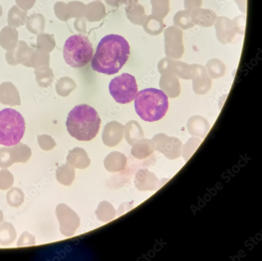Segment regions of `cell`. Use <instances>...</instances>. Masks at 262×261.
<instances>
[{
  "instance_id": "cell-18",
  "label": "cell",
  "mask_w": 262,
  "mask_h": 261,
  "mask_svg": "<svg viewBox=\"0 0 262 261\" xmlns=\"http://www.w3.org/2000/svg\"><path fill=\"white\" fill-rule=\"evenodd\" d=\"M27 28L32 34H38L43 31L45 27V19L40 14H32L28 16Z\"/></svg>"
},
{
  "instance_id": "cell-21",
  "label": "cell",
  "mask_w": 262,
  "mask_h": 261,
  "mask_svg": "<svg viewBox=\"0 0 262 261\" xmlns=\"http://www.w3.org/2000/svg\"><path fill=\"white\" fill-rule=\"evenodd\" d=\"M240 11L243 13L247 12V0H234Z\"/></svg>"
},
{
  "instance_id": "cell-20",
  "label": "cell",
  "mask_w": 262,
  "mask_h": 261,
  "mask_svg": "<svg viewBox=\"0 0 262 261\" xmlns=\"http://www.w3.org/2000/svg\"><path fill=\"white\" fill-rule=\"evenodd\" d=\"M202 5L203 0H185L184 5L185 10L191 12L201 8Z\"/></svg>"
},
{
  "instance_id": "cell-13",
  "label": "cell",
  "mask_w": 262,
  "mask_h": 261,
  "mask_svg": "<svg viewBox=\"0 0 262 261\" xmlns=\"http://www.w3.org/2000/svg\"><path fill=\"white\" fill-rule=\"evenodd\" d=\"M28 16L27 12L20 9L17 6H14L8 12V25L15 28L24 26L27 24Z\"/></svg>"
},
{
  "instance_id": "cell-11",
  "label": "cell",
  "mask_w": 262,
  "mask_h": 261,
  "mask_svg": "<svg viewBox=\"0 0 262 261\" xmlns=\"http://www.w3.org/2000/svg\"><path fill=\"white\" fill-rule=\"evenodd\" d=\"M191 17L194 25L203 28L214 26L217 18L216 13L211 10L198 8L190 12Z\"/></svg>"
},
{
  "instance_id": "cell-17",
  "label": "cell",
  "mask_w": 262,
  "mask_h": 261,
  "mask_svg": "<svg viewBox=\"0 0 262 261\" xmlns=\"http://www.w3.org/2000/svg\"><path fill=\"white\" fill-rule=\"evenodd\" d=\"M154 174L146 170H140L136 176L135 184L136 187L140 191L151 190L152 186L150 183H154L151 181L155 179V176L152 175Z\"/></svg>"
},
{
  "instance_id": "cell-9",
  "label": "cell",
  "mask_w": 262,
  "mask_h": 261,
  "mask_svg": "<svg viewBox=\"0 0 262 261\" xmlns=\"http://www.w3.org/2000/svg\"><path fill=\"white\" fill-rule=\"evenodd\" d=\"M214 26L217 39L223 42L230 41L239 34L233 19L226 16L217 17Z\"/></svg>"
},
{
  "instance_id": "cell-2",
  "label": "cell",
  "mask_w": 262,
  "mask_h": 261,
  "mask_svg": "<svg viewBox=\"0 0 262 261\" xmlns=\"http://www.w3.org/2000/svg\"><path fill=\"white\" fill-rule=\"evenodd\" d=\"M101 119L95 109L83 104L76 105L69 113L66 126L70 135L79 141L89 142L98 135Z\"/></svg>"
},
{
  "instance_id": "cell-3",
  "label": "cell",
  "mask_w": 262,
  "mask_h": 261,
  "mask_svg": "<svg viewBox=\"0 0 262 261\" xmlns=\"http://www.w3.org/2000/svg\"><path fill=\"white\" fill-rule=\"evenodd\" d=\"M169 107L168 98L162 90L146 89L139 92L135 98V108L144 121L155 122L162 119Z\"/></svg>"
},
{
  "instance_id": "cell-4",
  "label": "cell",
  "mask_w": 262,
  "mask_h": 261,
  "mask_svg": "<svg viewBox=\"0 0 262 261\" xmlns=\"http://www.w3.org/2000/svg\"><path fill=\"white\" fill-rule=\"evenodd\" d=\"M26 123L23 116L11 108L0 111V145L11 147L23 138Z\"/></svg>"
},
{
  "instance_id": "cell-7",
  "label": "cell",
  "mask_w": 262,
  "mask_h": 261,
  "mask_svg": "<svg viewBox=\"0 0 262 261\" xmlns=\"http://www.w3.org/2000/svg\"><path fill=\"white\" fill-rule=\"evenodd\" d=\"M60 230L66 236L74 235L80 225V217L69 206L60 204L56 208Z\"/></svg>"
},
{
  "instance_id": "cell-6",
  "label": "cell",
  "mask_w": 262,
  "mask_h": 261,
  "mask_svg": "<svg viewBox=\"0 0 262 261\" xmlns=\"http://www.w3.org/2000/svg\"><path fill=\"white\" fill-rule=\"evenodd\" d=\"M108 90L117 103L129 104L135 99L138 93L136 78L133 75L123 73L111 81Z\"/></svg>"
},
{
  "instance_id": "cell-19",
  "label": "cell",
  "mask_w": 262,
  "mask_h": 261,
  "mask_svg": "<svg viewBox=\"0 0 262 261\" xmlns=\"http://www.w3.org/2000/svg\"><path fill=\"white\" fill-rule=\"evenodd\" d=\"M36 0H15L17 6L25 11L28 12L34 6Z\"/></svg>"
},
{
  "instance_id": "cell-16",
  "label": "cell",
  "mask_w": 262,
  "mask_h": 261,
  "mask_svg": "<svg viewBox=\"0 0 262 261\" xmlns=\"http://www.w3.org/2000/svg\"><path fill=\"white\" fill-rule=\"evenodd\" d=\"M190 11L184 10L178 11L173 18V26L182 30H187L195 26L190 14Z\"/></svg>"
},
{
  "instance_id": "cell-15",
  "label": "cell",
  "mask_w": 262,
  "mask_h": 261,
  "mask_svg": "<svg viewBox=\"0 0 262 261\" xmlns=\"http://www.w3.org/2000/svg\"><path fill=\"white\" fill-rule=\"evenodd\" d=\"M56 177L61 184L70 186L75 178V171L73 166L69 164L61 166L57 170Z\"/></svg>"
},
{
  "instance_id": "cell-1",
  "label": "cell",
  "mask_w": 262,
  "mask_h": 261,
  "mask_svg": "<svg viewBox=\"0 0 262 261\" xmlns=\"http://www.w3.org/2000/svg\"><path fill=\"white\" fill-rule=\"evenodd\" d=\"M130 54L129 43L124 37L108 34L99 42L91 61V67L95 72L113 75L122 69Z\"/></svg>"
},
{
  "instance_id": "cell-5",
  "label": "cell",
  "mask_w": 262,
  "mask_h": 261,
  "mask_svg": "<svg viewBox=\"0 0 262 261\" xmlns=\"http://www.w3.org/2000/svg\"><path fill=\"white\" fill-rule=\"evenodd\" d=\"M94 56V49L90 39L81 34L73 35L66 41L63 56L66 63L73 68L86 66Z\"/></svg>"
},
{
  "instance_id": "cell-22",
  "label": "cell",
  "mask_w": 262,
  "mask_h": 261,
  "mask_svg": "<svg viewBox=\"0 0 262 261\" xmlns=\"http://www.w3.org/2000/svg\"><path fill=\"white\" fill-rule=\"evenodd\" d=\"M3 8H2V6L0 5V17H2V16L3 15Z\"/></svg>"
},
{
  "instance_id": "cell-10",
  "label": "cell",
  "mask_w": 262,
  "mask_h": 261,
  "mask_svg": "<svg viewBox=\"0 0 262 261\" xmlns=\"http://www.w3.org/2000/svg\"><path fill=\"white\" fill-rule=\"evenodd\" d=\"M0 103L11 106L20 105L19 92L12 83L7 82L0 85Z\"/></svg>"
},
{
  "instance_id": "cell-12",
  "label": "cell",
  "mask_w": 262,
  "mask_h": 261,
  "mask_svg": "<svg viewBox=\"0 0 262 261\" xmlns=\"http://www.w3.org/2000/svg\"><path fill=\"white\" fill-rule=\"evenodd\" d=\"M18 39V32L15 28L7 26L0 32V46L7 51H10L16 47Z\"/></svg>"
},
{
  "instance_id": "cell-8",
  "label": "cell",
  "mask_w": 262,
  "mask_h": 261,
  "mask_svg": "<svg viewBox=\"0 0 262 261\" xmlns=\"http://www.w3.org/2000/svg\"><path fill=\"white\" fill-rule=\"evenodd\" d=\"M33 51L34 49L29 47L25 41H18L17 45L14 49L7 52L6 61L12 66L23 64L24 66L27 67Z\"/></svg>"
},
{
  "instance_id": "cell-14",
  "label": "cell",
  "mask_w": 262,
  "mask_h": 261,
  "mask_svg": "<svg viewBox=\"0 0 262 261\" xmlns=\"http://www.w3.org/2000/svg\"><path fill=\"white\" fill-rule=\"evenodd\" d=\"M96 214L99 220L107 223L115 218L117 211L111 203L104 201L98 205Z\"/></svg>"
}]
</instances>
